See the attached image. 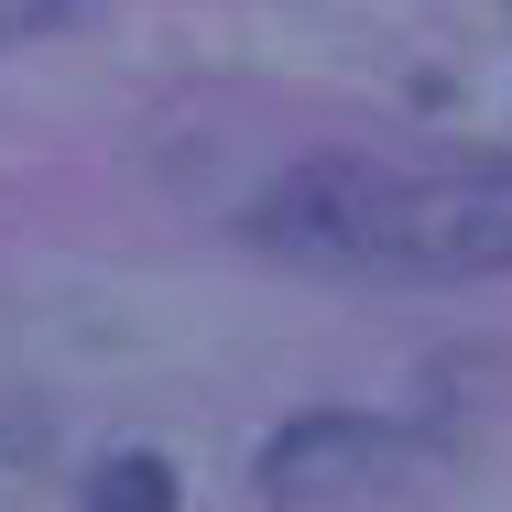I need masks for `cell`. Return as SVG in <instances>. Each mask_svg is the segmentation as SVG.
<instances>
[{
    "instance_id": "obj_1",
    "label": "cell",
    "mask_w": 512,
    "mask_h": 512,
    "mask_svg": "<svg viewBox=\"0 0 512 512\" xmlns=\"http://www.w3.org/2000/svg\"><path fill=\"white\" fill-rule=\"evenodd\" d=\"M251 240L338 284H480V273H512V164L316 153L251 207Z\"/></svg>"
},
{
    "instance_id": "obj_2",
    "label": "cell",
    "mask_w": 512,
    "mask_h": 512,
    "mask_svg": "<svg viewBox=\"0 0 512 512\" xmlns=\"http://www.w3.org/2000/svg\"><path fill=\"white\" fill-rule=\"evenodd\" d=\"M393 469H404V436H393V425H371V414H306V425L273 436L262 491L306 512V502H338V491H371V480H393Z\"/></svg>"
},
{
    "instance_id": "obj_3",
    "label": "cell",
    "mask_w": 512,
    "mask_h": 512,
    "mask_svg": "<svg viewBox=\"0 0 512 512\" xmlns=\"http://www.w3.org/2000/svg\"><path fill=\"white\" fill-rule=\"evenodd\" d=\"M88 502L99 512H175V469L164 458H109L99 480H88Z\"/></svg>"
}]
</instances>
